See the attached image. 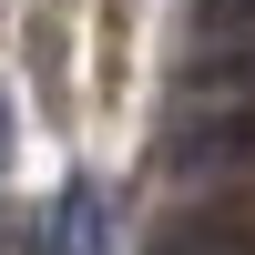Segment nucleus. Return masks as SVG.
Wrapping results in <instances>:
<instances>
[{
	"label": "nucleus",
	"instance_id": "obj_1",
	"mask_svg": "<svg viewBox=\"0 0 255 255\" xmlns=\"http://www.w3.org/2000/svg\"><path fill=\"white\" fill-rule=\"evenodd\" d=\"M163 163L184 184L194 174H255V102H215V113H184L163 133Z\"/></svg>",
	"mask_w": 255,
	"mask_h": 255
},
{
	"label": "nucleus",
	"instance_id": "obj_3",
	"mask_svg": "<svg viewBox=\"0 0 255 255\" xmlns=\"http://www.w3.org/2000/svg\"><path fill=\"white\" fill-rule=\"evenodd\" d=\"M184 92H204V102H255V31L194 51V61H184Z\"/></svg>",
	"mask_w": 255,
	"mask_h": 255
},
{
	"label": "nucleus",
	"instance_id": "obj_4",
	"mask_svg": "<svg viewBox=\"0 0 255 255\" xmlns=\"http://www.w3.org/2000/svg\"><path fill=\"white\" fill-rule=\"evenodd\" d=\"M61 255H102V194H92V184L61 194Z\"/></svg>",
	"mask_w": 255,
	"mask_h": 255
},
{
	"label": "nucleus",
	"instance_id": "obj_5",
	"mask_svg": "<svg viewBox=\"0 0 255 255\" xmlns=\"http://www.w3.org/2000/svg\"><path fill=\"white\" fill-rule=\"evenodd\" d=\"M194 20H204V31H215V41H245V31H255V0H204Z\"/></svg>",
	"mask_w": 255,
	"mask_h": 255
},
{
	"label": "nucleus",
	"instance_id": "obj_6",
	"mask_svg": "<svg viewBox=\"0 0 255 255\" xmlns=\"http://www.w3.org/2000/svg\"><path fill=\"white\" fill-rule=\"evenodd\" d=\"M0 143H10V102H0Z\"/></svg>",
	"mask_w": 255,
	"mask_h": 255
},
{
	"label": "nucleus",
	"instance_id": "obj_2",
	"mask_svg": "<svg viewBox=\"0 0 255 255\" xmlns=\"http://www.w3.org/2000/svg\"><path fill=\"white\" fill-rule=\"evenodd\" d=\"M143 255H255V235H245L235 215H204V204H184L174 225H153V245H143Z\"/></svg>",
	"mask_w": 255,
	"mask_h": 255
}]
</instances>
